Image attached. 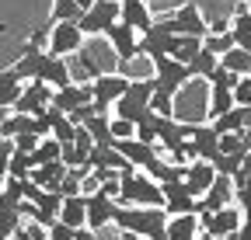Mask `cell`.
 <instances>
[{
  "label": "cell",
  "instance_id": "obj_1",
  "mask_svg": "<svg viewBox=\"0 0 251 240\" xmlns=\"http://www.w3.org/2000/svg\"><path fill=\"white\" fill-rule=\"evenodd\" d=\"M122 233H136V237H150V240H168V209L164 205H119L115 219H112Z\"/></svg>",
  "mask_w": 251,
  "mask_h": 240
},
{
  "label": "cell",
  "instance_id": "obj_2",
  "mask_svg": "<svg viewBox=\"0 0 251 240\" xmlns=\"http://www.w3.org/2000/svg\"><path fill=\"white\" fill-rule=\"evenodd\" d=\"M115 202H122V205H164V192H161V181H157V177H150L147 171L133 167V171H122Z\"/></svg>",
  "mask_w": 251,
  "mask_h": 240
},
{
  "label": "cell",
  "instance_id": "obj_3",
  "mask_svg": "<svg viewBox=\"0 0 251 240\" xmlns=\"http://www.w3.org/2000/svg\"><path fill=\"white\" fill-rule=\"evenodd\" d=\"M150 94H153V77H140V80H129V87L122 91V98L115 101V115L119 118H136L150 108Z\"/></svg>",
  "mask_w": 251,
  "mask_h": 240
},
{
  "label": "cell",
  "instance_id": "obj_4",
  "mask_svg": "<svg viewBox=\"0 0 251 240\" xmlns=\"http://www.w3.org/2000/svg\"><path fill=\"white\" fill-rule=\"evenodd\" d=\"M115 21H119V0H91V7H84L77 18L84 35H105Z\"/></svg>",
  "mask_w": 251,
  "mask_h": 240
},
{
  "label": "cell",
  "instance_id": "obj_5",
  "mask_svg": "<svg viewBox=\"0 0 251 240\" xmlns=\"http://www.w3.org/2000/svg\"><path fill=\"white\" fill-rule=\"evenodd\" d=\"M84 32L77 21H52L49 28V39H46V49L52 56H74L77 49H84Z\"/></svg>",
  "mask_w": 251,
  "mask_h": 240
},
{
  "label": "cell",
  "instance_id": "obj_6",
  "mask_svg": "<svg viewBox=\"0 0 251 240\" xmlns=\"http://www.w3.org/2000/svg\"><path fill=\"white\" fill-rule=\"evenodd\" d=\"M188 80H192V73H188V66L178 63L175 56H157V59H153V87L178 94Z\"/></svg>",
  "mask_w": 251,
  "mask_h": 240
},
{
  "label": "cell",
  "instance_id": "obj_7",
  "mask_svg": "<svg viewBox=\"0 0 251 240\" xmlns=\"http://www.w3.org/2000/svg\"><path fill=\"white\" fill-rule=\"evenodd\" d=\"M241 219H244V213H241V209H234V205L227 202V205L213 209V213L199 216V226H202V233H206V237H237Z\"/></svg>",
  "mask_w": 251,
  "mask_h": 240
},
{
  "label": "cell",
  "instance_id": "obj_8",
  "mask_svg": "<svg viewBox=\"0 0 251 240\" xmlns=\"http://www.w3.org/2000/svg\"><path fill=\"white\" fill-rule=\"evenodd\" d=\"M157 21H164L168 32H175V35H206V32H209V28H206V18L199 14L196 4H181L178 11L161 14Z\"/></svg>",
  "mask_w": 251,
  "mask_h": 240
},
{
  "label": "cell",
  "instance_id": "obj_9",
  "mask_svg": "<svg viewBox=\"0 0 251 240\" xmlns=\"http://www.w3.org/2000/svg\"><path fill=\"white\" fill-rule=\"evenodd\" d=\"M91 84V101H98V105H115L119 98H122V91L129 87V77L126 73H112V70H101L94 80H87Z\"/></svg>",
  "mask_w": 251,
  "mask_h": 240
},
{
  "label": "cell",
  "instance_id": "obj_10",
  "mask_svg": "<svg viewBox=\"0 0 251 240\" xmlns=\"http://www.w3.org/2000/svg\"><path fill=\"white\" fill-rule=\"evenodd\" d=\"M84 202H87V230H91V233H101L105 226H112L115 209H119V202H115L112 195H105V192L98 188V192L84 195Z\"/></svg>",
  "mask_w": 251,
  "mask_h": 240
},
{
  "label": "cell",
  "instance_id": "obj_11",
  "mask_svg": "<svg viewBox=\"0 0 251 240\" xmlns=\"http://www.w3.org/2000/svg\"><path fill=\"white\" fill-rule=\"evenodd\" d=\"M52 105V87L46 80H25L21 94L14 101V111H25V115H39Z\"/></svg>",
  "mask_w": 251,
  "mask_h": 240
},
{
  "label": "cell",
  "instance_id": "obj_12",
  "mask_svg": "<svg viewBox=\"0 0 251 240\" xmlns=\"http://www.w3.org/2000/svg\"><path fill=\"white\" fill-rule=\"evenodd\" d=\"M171 49H175V32H168V24L153 18L147 32H140V52L147 59H157V56H171Z\"/></svg>",
  "mask_w": 251,
  "mask_h": 240
},
{
  "label": "cell",
  "instance_id": "obj_13",
  "mask_svg": "<svg viewBox=\"0 0 251 240\" xmlns=\"http://www.w3.org/2000/svg\"><path fill=\"white\" fill-rule=\"evenodd\" d=\"M185 150L192 160H213L220 153V132L216 126H192V132H188L185 139Z\"/></svg>",
  "mask_w": 251,
  "mask_h": 240
},
{
  "label": "cell",
  "instance_id": "obj_14",
  "mask_svg": "<svg viewBox=\"0 0 251 240\" xmlns=\"http://www.w3.org/2000/svg\"><path fill=\"white\" fill-rule=\"evenodd\" d=\"M91 101V84L87 80H70L63 87H52V108H59L63 115H70L74 108Z\"/></svg>",
  "mask_w": 251,
  "mask_h": 240
},
{
  "label": "cell",
  "instance_id": "obj_15",
  "mask_svg": "<svg viewBox=\"0 0 251 240\" xmlns=\"http://www.w3.org/2000/svg\"><path fill=\"white\" fill-rule=\"evenodd\" d=\"M115 150L129 160V164H136L140 171H150L153 167V160L161 157L157 153V143H143V139H136V136H129V139H115Z\"/></svg>",
  "mask_w": 251,
  "mask_h": 240
},
{
  "label": "cell",
  "instance_id": "obj_16",
  "mask_svg": "<svg viewBox=\"0 0 251 240\" xmlns=\"http://www.w3.org/2000/svg\"><path fill=\"white\" fill-rule=\"evenodd\" d=\"M161 192H164V209H168V216L196 213V195L185 188V177H175V181H161Z\"/></svg>",
  "mask_w": 251,
  "mask_h": 240
},
{
  "label": "cell",
  "instance_id": "obj_17",
  "mask_svg": "<svg viewBox=\"0 0 251 240\" xmlns=\"http://www.w3.org/2000/svg\"><path fill=\"white\" fill-rule=\"evenodd\" d=\"M108 42H112V52L119 56V59H133L136 52H140V32L133 24H126V21H115L112 28H108Z\"/></svg>",
  "mask_w": 251,
  "mask_h": 240
},
{
  "label": "cell",
  "instance_id": "obj_18",
  "mask_svg": "<svg viewBox=\"0 0 251 240\" xmlns=\"http://www.w3.org/2000/svg\"><path fill=\"white\" fill-rule=\"evenodd\" d=\"M188 132H192V126H181L171 115H161V122H157V146H164L168 153H175V150L185 146Z\"/></svg>",
  "mask_w": 251,
  "mask_h": 240
},
{
  "label": "cell",
  "instance_id": "obj_19",
  "mask_svg": "<svg viewBox=\"0 0 251 240\" xmlns=\"http://www.w3.org/2000/svg\"><path fill=\"white\" fill-rule=\"evenodd\" d=\"M213 177H216L213 160H188L185 164V188L192 192V195H202L213 185Z\"/></svg>",
  "mask_w": 251,
  "mask_h": 240
},
{
  "label": "cell",
  "instance_id": "obj_20",
  "mask_svg": "<svg viewBox=\"0 0 251 240\" xmlns=\"http://www.w3.org/2000/svg\"><path fill=\"white\" fill-rule=\"evenodd\" d=\"M119 21L133 24L136 32H147V28L153 24V14H150V7L143 4V0H119Z\"/></svg>",
  "mask_w": 251,
  "mask_h": 240
},
{
  "label": "cell",
  "instance_id": "obj_21",
  "mask_svg": "<svg viewBox=\"0 0 251 240\" xmlns=\"http://www.w3.org/2000/svg\"><path fill=\"white\" fill-rule=\"evenodd\" d=\"M63 174H67V164H63L59 157H56V160H46V164H35V167L28 171V177H31L35 185H42V188H59Z\"/></svg>",
  "mask_w": 251,
  "mask_h": 240
},
{
  "label": "cell",
  "instance_id": "obj_22",
  "mask_svg": "<svg viewBox=\"0 0 251 240\" xmlns=\"http://www.w3.org/2000/svg\"><path fill=\"white\" fill-rule=\"evenodd\" d=\"M59 205H63V195H59V188H42V195L35 198V223H42V226H49L56 216H59Z\"/></svg>",
  "mask_w": 251,
  "mask_h": 240
},
{
  "label": "cell",
  "instance_id": "obj_23",
  "mask_svg": "<svg viewBox=\"0 0 251 240\" xmlns=\"http://www.w3.org/2000/svg\"><path fill=\"white\" fill-rule=\"evenodd\" d=\"M199 216L196 213H178V216H168V240H192L199 233Z\"/></svg>",
  "mask_w": 251,
  "mask_h": 240
},
{
  "label": "cell",
  "instance_id": "obj_24",
  "mask_svg": "<svg viewBox=\"0 0 251 240\" xmlns=\"http://www.w3.org/2000/svg\"><path fill=\"white\" fill-rule=\"evenodd\" d=\"M59 219H63V223H70L74 230L87 226V202H84V195H63Z\"/></svg>",
  "mask_w": 251,
  "mask_h": 240
},
{
  "label": "cell",
  "instance_id": "obj_25",
  "mask_svg": "<svg viewBox=\"0 0 251 240\" xmlns=\"http://www.w3.org/2000/svg\"><path fill=\"white\" fill-rule=\"evenodd\" d=\"M108 122H112V118H108L105 111H94V115H87V118H84L80 126L91 132V139H94V143H115V139H112V126H108Z\"/></svg>",
  "mask_w": 251,
  "mask_h": 240
},
{
  "label": "cell",
  "instance_id": "obj_26",
  "mask_svg": "<svg viewBox=\"0 0 251 240\" xmlns=\"http://www.w3.org/2000/svg\"><path fill=\"white\" fill-rule=\"evenodd\" d=\"M227 108H234V94H230V87H224V84H209V105H206L209 118L224 115Z\"/></svg>",
  "mask_w": 251,
  "mask_h": 240
},
{
  "label": "cell",
  "instance_id": "obj_27",
  "mask_svg": "<svg viewBox=\"0 0 251 240\" xmlns=\"http://www.w3.org/2000/svg\"><path fill=\"white\" fill-rule=\"evenodd\" d=\"M21 87H25V80L14 73V66L4 70V73H0V105H11V108H14V101H18V94H21Z\"/></svg>",
  "mask_w": 251,
  "mask_h": 240
},
{
  "label": "cell",
  "instance_id": "obj_28",
  "mask_svg": "<svg viewBox=\"0 0 251 240\" xmlns=\"http://www.w3.org/2000/svg\"><path fill=\"white\" fill-rule=\"evenodd\" d=\"M199 49H202V35H175V49H171V56L178 59V63L188 66V59H192Z\"/></svg>",
  "mask_w": 251,
  "mask_h": 240
},
{
  "label": "cell",
  "instance_id": "obj_29",
  "mask_svg": "<svg viewBox=\"0 0 251 240\" xmlns=\"http://www.w3.org/2000/svg\"><path fill=\"white\" fill-rule=\"evenodd\" d=\"M213 126H216V132H241L244 129V105H234L224 115H216Z\"/></svg>",
  "mask_w": 251,
  "mask_h": 240
},
{
  "label": "cell",
  "instance_id": "obj_30",
  "mask_svg": "<svg viewBox=\"0 0 251 240\" xmlns=\"http://www.w3.org/2000/svg\"><path fill=\"white\" fill-rule=\"evenodd\" d=\"M216 63H220V56L216 52H209V49H199L192 59H188V73H192V77H209L213 70H216Z\"/></svg>",
  "mask_w": 251,
  "mask_h": 240
},
{
  "label": "cell",
  "instance_id": "obj_31",
  "mask_svg": "<svg viewBox=\"0 0 251 240\" xmlns=\"http://www.w3.org/2000/svg\"><path fill=\"white\" fill-rule=\"evenodd\" d=\"M220 66H227L234 73H251V52L241 49V45H234V49H227L224 56H220Z\"/></svg>",
  "mask_w": 251,
  "mask_h": 240
},
{
  "label": "cell",
  "instance_id": "obj_32",
  "mask_svg": "<svg viewBox=\"0 0 251 240\" xmlns=\"http://www.w3.org/2000/svg\"><path fill=\"white\" fill-rule=\"evenodd\" d=\"M157 122H161V115H157L153 108H147V111L136 118V139H143V143H157Z\"/></svg>",
  "mask_w": 251,
  "mask_h": 240
},
{
  "label": "cell",
  "instance_id": "obj_33",
  "mask_svg": "<svg viewBox=\"0 0 251 240\" xmlns=\"http://www.w3.org/2000/svg\"><path fill=\"white\" fill-rule=\"evenodd\" d=\"M56 157H59V139L56 136H42L35 143V150H31V167L46 164V160H56Z\"/></svg>",
  "mask_w": 251,
  "mask_h": 240
},
{
  "label": "cell",
  "instance_id": "obj_34",
  "mask_svg": "<svg viewBox=\"0 0 251 240\" xmlns=\"http://www.w3.org/2000/svg\"><path fill=\"white\" fill-rule=\"evenodd\" d=\"M237 42H234V32H206L202 35V49H209V52H216V56H224L227 49H234Z\"/></svg>",
  "mask_w": 251,
  "mask_h": 240
},
{
  "label": "cell",
  "instance_id": "obj_35",
  "mask_svg": "<svg viewBox=\"0 0 251 240\" xmlns=\"http://www.w3.org/2000/svg\"><path fill=\"white\" fill-rule=\"evenodd\" d=\"M28 171H31V153L28 150H14L7 157V174L11 177H28Z\"/></svg>",
  "mask_w": 251,
  "mask_h": 240
},
{
  "label": "cell",
  "instance_id": "obj_36",
  "mask_svg": "<svg viewBox=\"0 0 251 240\" xmlns=\"http://www.w3.org/2000/svg\"><path fill=\"white\" fill-rule=\"evenodd\" d=\"M244 164V150H241V153H216L213 157V167H216V174H237V167Z\"/></svg>",
  "mask_w": 251,
  "mask_h": 240
},
{
  "label": "cell",
  "instance_id": "obj_37",
  "mask_svg": "<svg viewBox=\"0 0 251 240\" xmlns=\"http://www.w3.org/2000/svg\"><path fill=\"white\" fill-rule=\"evenodd\" d=\"M59 160L67 164V167H84L87 164V153L70 139V143H59Z\"/></svg>",
  "mask_w": 251,
  "mask_h": 240
},
{
  "label": "cell",
  "instance_id": "obj_38",
  "mask_svg": "<svg viewBox=\"0 0 251 240\" xmlns=\"http://www.w3.org/2000/svg\"><path fill=\"white\" fill-rule=\"evenodd\" d=\"M21 226V213L11 205H0V237H14Z\"/></svg>",
  "mask_w": 251,
  "mask_h": 240
},
{
  "label": "cell",
  "instance_id": "obj_39",
  "mask_svg": "<svg viewBox=\"0 0 251 240\" xmlns=\"http://www.w3.org/2000/svg\"><path fill=\"white\" fill-rule=\"evenodd\" d=\"M80 4L77 0H52V21H77Z\"/></svg>",
  "mask_w": 251,
  "mask_h": 240
},
{
  "label": "cell",
  "instance_id": "obj_40",
  "mask_svg": "<svg viewBox=\"0 0 251 240\" xmlns=\"http://www.w3.org/2000/svg\"><path fill=\"white\" fill-rule=\"evenodd\" d=\"M150 108H153L157 115H175V94H171V91H161V87H153Z\"/></svg>",
  "mask_w": 251,
  "mask_h": 240
},
{
  "label": "cell",
  "instance_id": "obj_41",
  "mask_svg": "<svg viewBox=\"0 0 251 240\" xmlns=\"http://www.w3.org/2000/svg\"><path fill=\"white\" fill-rule=\"evenodd\" d=\"M230 94H234V105H251V73H241L237 77V84L230 87Z\"/></svg>",
  "mask_w": 251,
  "mask_h": 240
},
{
  "label": "cell",
  "instance_id": "obj_42",
  "mask_svg": "<svg viewBox=\"0 0 251 240\" xmlns=\"http://www.w3.org/2000/svg\"><path fill=\"white\" fill-rule=\"evenodd\" d=\"M112 139H129V136H136V122H129V118H112Z\"/></svg>",
  "mask_w": 251,
  "mask_h": 240
},
{
  "label": "cell",
  "instance_id": "obj_43",
  "mask_svg": "<svg viewBox=\"0 0 251 240\" xmlns=\"http://www.w3.org/2000/svg\"><path fill=\"white\" fill-rule=\"evenodd\" d=\"M46 230H49V237H52V240H74V237H77V230H74L70 223H63L59 216H56V219H52Z\"/></svg>",
  "mask_w": 251,
  "mask_h": 240
},
{
  "label": "cell",
  "instance_id": "obj_44",
  "mask_svg": "<svg viewBox=\"0 0 251 240\" xmlns=\"http://www.w3.org/2000/svg\"><path fill=\"white\" fill-rule=\"evenodd\" d=\"M244 143H241V132H220V153H241Z\"/></svg>",
  "mask_w": 251,
  "mask_h": 240
},
{
  "label": "cell",
  "instance_id": "obj_45",
  "mask_svg": "<svg viewBox=\"0 0 251 240\" xmlns=\"http://www.w3.org/2000/svg\"><path fill=\"white\" fill-rule=\"evenodd\" d=\"M237 77H241V73H234V70H227V66H220V63H216V70H213L206 80H209V84H224V87H234V84H237Z\"/></svg>",
  "mask_w": 251,
  "mask_h": 240
},
{
  "label": "cell",
  "instance_id": "obj_46",
  "mask_svg": "<svg viewBox=\"0 0 251 240\" xmlns=\"http://www.w3.org/2000/svg\"><path fill=\"white\" fill-rule=\"evenodd\" d=\"M35 143H39V136L31 132V129H28V132H18V136H14V150H28V153H31V150H35Z\"/></svg>",
  "mask_w": 251,
  "mask_h": 240
},
{
  "label": "cell",
  "instance_id": "obj_47",
  "mask_svg": "<svg viewBox=\"0 0 251 240\" xmlns=\"http://www.w3.org/2000/svg\"><path fill=\"white\" fill-rule=\"evenodd\" d=\"M74 143L84 150V153H91V146H94V139H91V132H87L84 126H77V132H74Z\"/></svg>",
  "mask_w": 251,
  "mask_h": 240
},
{
  "label": "cell",
  "instance_id": "obj_48",
  "mask_svg": "<svg viewBox=\"0 0 251 240\" xmlns=\"http://www.w3.org/2000/svg\"><path fill=\"white\" fill-rule=\"evenodd\" d=\"M209 32H230V18H216L209 24Z\"/></svg>",
  "mask_w": 251,
  "mask_h": 240
},
{
  "label": "cell",
  "instance_id": "obj_49",
  "mask_svg": "<svg viewBox=\"0 0 251 240\" xmlns=\"http://www.w3.org/2000/svg\"><path fill=\"white\" fill-rule=\"evenodd\" d=\"M7 157H11V153H4V150H0V177H7Z\"/></svg>",
  "mask_w": 251,
  "mask_h": 240
},
{
  "label": "cell",
  "instance_id": "obj_50",
  "mask_svg": "<svg viewBox=\"0 0 251 240\" xmlns=\"http://www.w3.org/2000/svg\"><path fill=\"white\" fill-rule=\"evenodd\" d=\"M244 126H251V105L244 108Z\"/></svg>",
  "mask_w": 251,
  "mask_h": 240
},
{
  "label": "cell",
  "instance_id": "obj_51",
  "mask_svg": "<svg viewBox=\"0 0 251 240\" xmlns=\"http://www.w3.org/2000/svg\"><path fill=\"white\" fill-rule=\"evenodd\" d=\"M77 4H80V11H84V7H91V0H77Z\"/></svg>",
  "mask_w": 251,
  "mask_h": 240
}]
</instances>
